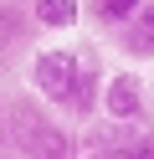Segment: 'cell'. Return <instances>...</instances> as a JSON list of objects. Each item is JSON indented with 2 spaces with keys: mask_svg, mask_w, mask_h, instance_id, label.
<instances>
[{
  "mask_svg": "<svg viewBox=\"0 0 154 159\" xmlns=\"http://www.w3.org/2000/svg\"><path fill=\"white\" fill-rule=\"evenodd\" d=\"M10 144H16L21 159H77L72 128H62L57 118H46L31 98L10 103Z\"/></svg>",
  "mask_w": 154,
  "mask_h": 159,
  "instance_id": "1",
  "label": "cell"
},
{
  "mask_svg": "<svg viewBox=\"0 0 154 159\" xmlns=\"http://www.w3.org/2000/svg\"><path fill=\"white\" fill-rule=\"evenodd\" d=\"M31 87H36L41 103L72 108V93H77V52H67V46L36 52L31 57Z\"/></svg>",
  "mask_w": 154,
  "mask_h": 159,
  "instance_id": "2",
  "label": "cell"
},
{
  "mask_svg": "<svg viewBox=\"0 0 154 159\" xmlns=\"http://www.w3.org/2000/svg\"><path fill=\"white\" fill-rule=\"evenodd\" d=\"M103 113L118 123H144V82L133 72H113L103 82Z\"/></svg>",
  "mask_w": 154,
  "mask_h": 159,
  "instance_id": "3",
  "label": "cell"
},
{
  "mask_svg": "<svg viewBox=\"0 0 154 159\" xmlns=\"http://www.w3.org/2000/svg\"><path fill=\"white\" fill-rule=\"evenodd\" d=\"M103 82H108V77H103V67H98V52L82 46L77 52V93H72V113H77L82 123L103 108Z\"/></svg>",
  "mask_w": 154,
  "mask_h": 159,
  "instance_id": "4",
  "label": "cell"
},
{
  "mask_svg": "<svg viewBox=\"0 0 154 159\" xmlns=\"http://www.w3.org/2000/svg\"><path fill=\"white\" fill-rule=\"evenodd\" d=\"M118 52L133 57V62H149L154 57V0H144V11L118 31Z\"/></svg>",
  "mask_w": 154,
  "mask_h": 159,
  "instance_id": "5",
  "label": "cell"
},
{
  "mask_svg": "<svg viewBox=\"0 0 154 159\" xmlns=\"http://www.w3.org/2000/svg\"><path fill=\"white\" fill-rule=\"evenodd\" d=\"M77 16H82L77 0H31V21L41 31H67V26H77Z\"/></svg>",
  "mask_w": 154,
  "mask_h": 159,
  "instance_id": "6",
  "label": "cell"
},
{
  "mask_svg": "<svg viewBox=\"0 0 154 159\" xmlns=\"http://www.w3.org/2000/svg\"><path fill=\"white\" fill-rule=\"evenodd\" d=\"M139 11H144V0H87V16L98 26H108V31H123Z\"/></svg>",
  "mask_w": 154,
  "mask_h": 159,
  "instance_id": "7",
  "label": "cell"
},
{
  "mask_svg": "<svg viewBox=\"0 0 154 159\" xmlns=\"http://www.w3.org/2000/svg\"><path fill=\"white\" fill-rule=\"evenodd\" d=\"M26 26H36L31 16H16V5H0V46H16L26 36Z\"/></svg>",
  "mask_w": 154,
  "mask_h": 159,
  "instance_id": "8",
  "label": "cell"
},
{
  "mask_svg": "<svg viewBox=\"0 0 154 159\" xmlns=\"http://www.w3.org/2000/svg\"><path fill=\"white\" fill-rule=\"evenodd\" d=\"M128 159H154V128H144V139L128 149Z\"/></svg>",
  "mask_w": 154,
  "mask_h": 159,
  "instance_id": "9",
  "label": "cell"
}]
</instances>
